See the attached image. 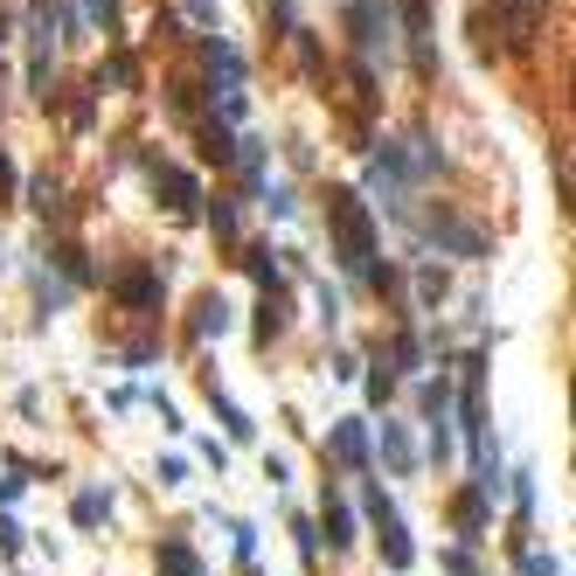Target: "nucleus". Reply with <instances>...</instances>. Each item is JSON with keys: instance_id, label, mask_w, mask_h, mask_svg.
I'll list each match as a JSON object with an SVG mask.
<instances>
[{"instance_id": "f704fd0d", "label": "nucleus", "mask_w": 576, "mask_h": 576, "mask_svg": "<svg viewBox=\"0 0 576 576\" xmlns=\"http://www.w3.org/2000/svg\"><path fill=\"white\" fill-rule=\"evenodd\" d=\"M265 208H271V216H292L299 202H292V188H265Z\"/></svg>"}, {"instance_id": "ddd939ff", "label": "nucleus", "mask_w": 576, "mask_h": 576, "mask_svg": "<svg viewBox=\"0 0 576 576\" xmlns=\"http://www.w3.org/2000/svg\"><path fill=\"white\" fill-rule=\"evenodd\" d=\"M202 56H208V70H216V97H223V91H244V56H237L223 35H208Z\"/></svg>"}, {"instance_id": "9d476101", "label": "nucleus", "mask_w": 576, "mask_h": 576, "mask_svg": "<svg viewBox=\"0 0 576 576\" xmlns=\"http://www.w3.org/2000/svg\"><path fill=\"white\" fill-rule=\"evenodd\" d=\"M501 21H507L514 49H528L542 35V21H548V0H501Z\"/></svg>"}, {"instance_id": "cd10ccee", "label": "nucleus", "mask_w": 576, "mask_h": 576, "mask_svg": "<svg viewBox=\"0 0 576 576\" xmlns=\"http://www.w3.org/2000/svg\"><path fill=\"white\" fill-rule=\"evenodd\" d=\"M202 140H208L202 153H208V161H216V167H229V161H237V140H229V125H208Z\"/></svg>"}, {"instance_id": "423d86ee", "label": "nucleus", "mask_w": 576, "mask_h": 576, "mask_svg": "<svg viewBox=\"0 0 576 576\" xmlns=\"http://www.w3.org/2000/svg\"><path fill=\"white\" fill-rule=\"evenodd\" d=\"M146 181H153V195H161L167 216H195L202 188H195V174H188V167H174V161H146Z\"/></svg>"}, {"instance_id": "c85d7f7f", "label": "nucleus", "mask_w": 576, "mask_h": 576, "mask_svg": "<svg viewBox=\"0 0 576 576\" xmlns=\"http://www.w3.org/2000/svg\"><path fill=\"white\" fill-rule=\"evenodd\" d=\"M521 556V576H563V556H542V548H514Z\"/></svg>"}, {"instance_id": "f3484780", "label": "nucleus", "mask_w": 576, "mask_h": 576, "mask_svg": "<svg viewBox=\"0 0 576 576\" xmlns=\"http://www.w3.org/2000/svg\"><path fill=\"white\" fill-rule=\"evenodd\" d=\"M112 292H119L125 306L153 312V306H161V271H125V278H112Z\"/></svg>"}, {"instance_id": "4468645a", "label": "nucleus", "mask_w": 576, "mask_h": 576, "mask_svg": "<svg viewBox=\"0 0 576 576\" xmlns=\"http://www.w3.org/2000/svg\"><path fill=\"white\" fill-rule=\"evenodd\" d=\"M112 507H119V501H112V486H84V493L70 501V528H84V535H91V528H104V521H112Z\"/></svg>"}, {"instance_id": "473e14b6", "label": "nucleus", "mask_w": 576, "mask_h": 576, "mask_svg": "<svg viewBox=\"0 0 576 576\" xmlns=\"http://www.w3.org/2000/svg\"><path fill=\"white\" fill-rule=\"evenodd\" d=\"M84 8H91L97 29H119V0H84Z\"/></svg>"}, {"instance_id": "393cba45", "label": "nucleus", "mask_w": 576, "mask_h": 576, "mask_svg": "<svg viewBox=\"0 0 576 576\" xmlns=\"http://www.w3.org/2000/svg\"><path fill=\"white\" fill-rule=\"evenodd\" d=\"M292 535H299V563L320 569V528H312V514H292Z\"/></svg>"}, {"instance_id": "20e7f679", "label": "nucleus", "mask_w": 576, "mask_h": 576, "mask_svg": "<svg viewBox=\"0 0 576 576\" xmlns=\"http://www.w3.org/2000/svg\"><path fill=\"white\" fill-rule=\"evenodd\" d=\"M416 403H424V424H431V459L444 465L452 459V376L438 369V382L416 389Z\"/></svg>"}, {"instance_id": "6e6552de", "label": "nucleus", "mask_w": 576, "mask_h": 576, "mask_svg": "<svg viewBox=\"0 0 576 576\" xmlns=\"http://www.w3.org/2000/svg\"><path fill=\"white\" fill-rule=\"evenodd\" d=\"M348 29L361 56H376V49H389V8L382 0H348Z\"/></svg>"}, {"instance_id": "58836bf2", "label": "nucleus", "mask_w": 576, "mask_h": 576, "mask_svg": "<svg viewBox=\"0 0 576 576\" xmlns=\"http://www.w3.org/2000/svg\"><path fill=\"white\" fill-rule=\"evenodd\" d=\"M21 188V174H14V161H8V153H0V202H8Z\"/></svg>"}, {"instance_id": "7c9ffc66", "label": "nucleus", "mask_w": 576, "mask_h": 576, "mask_svg": "<svg viewBox=\"0 0 576 576\" xmlns=\"http://www.w3.org/2000/svg\"><path fill=\"white\" fill-rule=\"evenodd\" d=\"M416 299H424V306H438V299H444V271H431V265L416 271Z\"/></svg>"}, {"instance_id": "b1692460", "label": "nucleus", "mask_w": 576, "mask_h": 576, "mask_svg": "<svg viewBox=\"0 0 576 576\" xmlns=\"http://www.w3.org/2000/svg\"><path fill=\"white\" fill-rule=\"evenodd\" d=\"M237 167L250 188H265V140H237Z\"/></svg>"}, {"instance_id": "4c0bfd02", "label": "nucleus", "mask_w": 576, "mask_h": 576, "mask_svg": "<svg viewBox=\"0 0 576 576\" xmlns=\"http://www.w3.org/2000/svg\"><path fill=\"white\" fill-rule=\"evenodd\" d=\"M265 480H271V486H285V480H292V465H285L278 452H265Z\"/></svg>"}, {"instance_id": "a878e982", "label": "nucleus", "mask_w": 576, "mask_h": 576, "mask_svg": "<svg viewBox=\"0 0 576 576\" xmlns=\"http://www.w3.org/2000/svg\"><path fill=\"white\" fill-rule=\"evenodd\" d=\"M208 229H216L223 244H237V202H229V195H216V202H208Z\"/></svg>"}, {"instance_id": "c756f323", "label": "nucleus", "mask_w": 576, "mask_h": 576, "mask_svg": "<svg viewBox=\"0 0 576 576\" xmlns=\"http://www.w3.org/2000/svg\"><path fill=\"white\" fill-rule=\"evenodd\" d=\"M389 397H397V376H389V361H376L369 369V403H389Z\"/></svg>"}, {"instance_id": "2f4dec72", "label": "nucleus", "mask_w": 576, "mask_h": 576, "mask_svg": "<svg viewBox=\"0 0 576 576\" xmlns=\"http://www.w3.org/2000/svg\"><path fill=\"white\" fill-rule=\"evenodd\" d=\"M444 569H452V576H480V563H473V548H444V556H438Z\"/></svg>"}, {"instance_id": "5701e85b", "label": "nucleus", "mask_w": 576, "mask_h": 576, "mask_svg": "<svg viewBox=\"0 0 576 576\" xmlns=\"http://www.w3.org/2000/svg\"><path fill=\"white\" fill-rule=\"evenodd\" d=\"M35 299H42V320H56V312L70 306V285L49 278V271H35Z\"/></svg>"}, {"instance_id": "e433bc0d", "label": "nucleus", "mask_w": 576, "mask_h": 576, "mask_svg": "<svg viewBox=\"0 0 576 576\" xmlns=\"http://www.w3.org/2000/svg\"><path fill=\"white\" fill-rule=\"evenodd\" d=\"M181 8H188V14L202 21V29H216V0H181Z\"/></svg>"}, {"instance_id": "0eeeda50", "label": "nucleus", "mask_w": 576, "mask_h": 576, "mask_svg": "<svg viewBox=\"0 0 576 576\" xmlns=\"http://www.w3.org/2000/svg\"><path fill=\"white\" fill-rule=\"evenodd\" d=\"M452 528H459V548H480L486 542V528H493V501L465 480L459 493H452Z\"/></svg>"}, {"instance_id": "f257e3e1", "label": "nucleus", "mask_w": 576, "mask_h": 576, "mask_svg": "<svg viewBox=\"0 0 576 576\" xmlns=\"http://www.w3.org/2000/svg\"><path fill=\"white\" fill-rule=\"evenodd\" d=\"M327 223H333L340 265H348L354 278H369L376 271V216H369V202H361L354 188H327Z\"/></svg>"}, {"instance_id": "a211bd4d", "label": "nucleus", "mask_w": 576, "mask_h": 576, "mask_svg": "<svg viewBox=\"0 0 576 576\" xmlns=\"http://www.w3.org/2000/svg\"><path fill=\"white\" fill-rule=\"evenodd\" d=\"M202 389H208V403H216V416H223V431H229V438H237V444H250V438H257V424H250V416H244L237 403H229V397H223V382H216V376H202Z\"/></svg>"}, {"instance_id": "4be33fe9", "label": "nucleus", "mask_w": 576, "mask_h": 576, "mask_svg": "<svg viewBox=\"0 0 576 576\" xmlns=\"http://www.w3.org/2000/svg\"><path fill=\"white\" fill-rule=\"evenodd\" d=\"M244 271L265 285V292H271V285H285V278H278V250H271V244H250V250H244Z\"/></svg>"}, {"instance_id": "f8f14e48", "label": "nucleus", "mask_w": 576, "mask_h": 576, "mask_svg": "<svg viewBox=\"0 0 576 576\" xmlns=\"http://www.w3.org/2000/svg\"><path fill=\"white\" fill-rule=\"evenodd\" d=\"M285 327H292V292H285V285H271V292L257 299V348H271Z\"/></svg>"}, {"instance_id": "9b49d317", "label": "nucleus", "mask_w": 576, "mask_h": 576, "mask_svg": "<svg viewBox=\"0 0 576 576\" xmlns=\"http://www.w3.org/2000/svg\"><path fill=\"white\" fill-rule=\"evenodd\" d=\"M382 465H389V480H416V438L403 431V424H382Z\"/></svg>"}, {"instance_id": "aec40b11", "label": "nucleus", "mask_w": 576, "mask_h": 576, "mask_svg": "<svg viewBox=\"0 0 576 576\" xmlns=\"http://www.w3.org/2000/svg\"><path fill=\"white\" fill-rule=\"evenodd\" d=\"M104 84H119V91H133L140 84V63L125 56V49H112V56H104V70H97V84L91 91H104Z\"/></svg>"}, {"instance_id": "2eb2a0df", "label": "nucleus", "mask_w": 576, "mask_h": 576, "mask_svg": "<svg viewBox=\"0 0 576 576\" xmlns=\"http://www.w3.org/2000/svg\"><path fill=\"white\" fill-rule=\"evenodd\" d=\"M188 333H195V340H223V333H229V299H223V292H202Z\"/></svg>"}, {"instance_id": "bb28decb", "label": "nucleus", "mask_w": 576, "mask_h": 576, "mask_svg": "<svg viewBox=\"0 0 576 576\" xmlns=\"http://www.w3.org/2000/svg\"><path fill=\"white\" fill-rule=\"evenodd\" d=\"M229 548H237L244 569H257V528H250V521H229Z\"/></svg>"}, {"instance_id": "7ed1b4c3", "label": "nucleus", "mask_w": 576, "mask_h": 576, "mask_svg": "<svg viewBox=\"0 0 576 576\" xmlns=\"http://www.w3.org/2000/svg\"><path fill=\"white\" fill-rule=\"evenodd\" d=\"M424 237L438 244V250H459V257H486V229H473L465 216H452V208H424Z\"/></svg>"}, {"instance_id": "412c9836", "label": "nucleus", "mask_w": 576, "mask_h": 576, "mask_svg": "<svg viewBox=\"0 0 576 576\" xmlns=\"http://www.w3.org/2000/svg\"><path fill=\"white\" fill-rule=\"evenodd\" d=\"M29 208H35V216H63V181L56 174H35L29 181Z\"/></svg>"}, {"instance_id": "6ab92c4d", "label": "nucleus", "mask_w": 576, "mask_h": 576, "mask_svg": "<svg viewBox=\"0 0 576 576\" xmlns=\"http://www.w3.org/2000/svg\"><path fill=\"white\" fill-rule=\"evenodd\" d=\"M153 563H161V576H208V569H202V556H195V548L181 542V535H167V542H161V556H153Z\"/></svg>"}, {"instance_id": "72a5a7b5", "label": "nucleus", "mask_w": 576, "mask_h": 576, "mask_svg": "<svg viewBox=\"0 0 576 576\" xmlns=\"http://www.w3.org/2000/svg\"><path fill=\"white\" fill-rule=\"evenodd\" d=\"M161 486H188V459H161Z\"/></svg>"}, {"instance_id": "c9c22d12", "label": "nucleus", "mask_w": 576, "mask_h": 576, "mask_svg": "<svg viewBox=\"0 0 576 576\" xmlns=\"http://www.w3.org/2000/svg\"><path fill=\"white\" fill-rule=\"evenodd\" d=\"M0 548H8V556H21V521H8V514H0Z\"/></svg>"}, {"instance_id": "dca6fc26", "label": "nucleus", "mask_w": 576, "mask_h": 576, "mask_svg": "<svg viewBox=\"0 0 576 576\" xmlns=\"http://www.w3.org/2000/svg\"><path fill=\"white\" fill-rule=\"evenodd\" d=\"M382 361H389V376H397V382H403V376H416V369H424V333L403 327L397 340H389V354H382Z\"/></svg>"}, {"instance_id": "39448f33", "label": "nucleus", "mask_w": 576, "mask_h": 576, "mask_svg": "<svg viewBox=\"0 0 576 576\" xmlns=\"http://www.w3.org/2000/svg\"><path fill=\"white\" fill-rule=\"evenodd\" d=\"M327 459L340 465V473H369V465H376V444H369V424H361V416H340V424L327 431Z\"/></svg>"}, {"instance_id": "f03ea898", "label": "nucleus", "mask_w": 576, "mask_h": 576, "mask_svg": "<svg viewBox=\"0 0 576 576\" xmlns=\"http://www.w3.org/2000/svg\"><path fill=\"white\" fill-rule=\"evenodd\" d=\"M361 514H369L376 521V542H382V563L389 569H416V542H410V528H403V514H397V501H389V493L369 480V486H361Z\"/></svg>"}, {"instance_id": "1a4fd4ad", "label": "nucleus", "mask_w": 576, "mask_h": 576, "mask_svg": "<svg viewBox=\"0 0 576 576\" xmlns=\"http://www.w3.org/2000/svg\"><path fill=\"white\" fill-rule=\"evenodd\" d=\"M312 528H327V548H354V507L340 501L333 480H320V521Z\"/></svg>"}]
</instances>
